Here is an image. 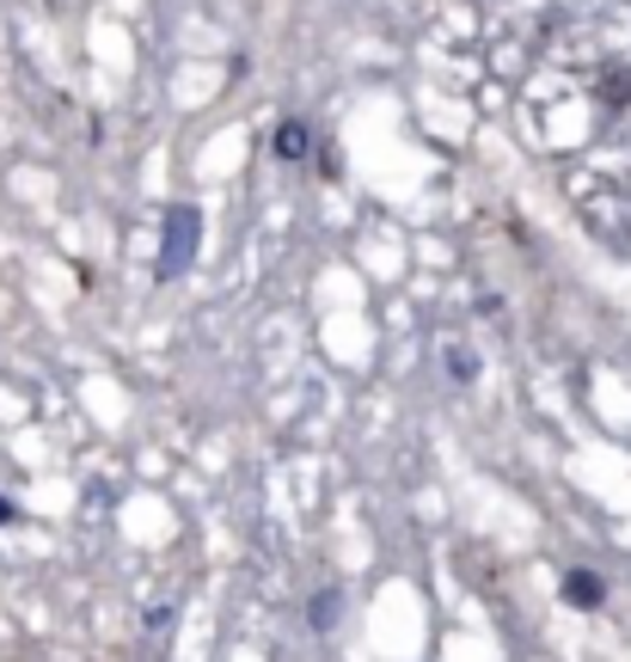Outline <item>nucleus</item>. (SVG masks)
Instances as JSON below:
<instances>
[{"label":"nucleus","instance_id":"obj_1","mask_svg":"<svg viewBox=\"0 0 631 662\" xmlns=\"http://www.w3.org/2000/svg\"><path fill=\"white\" fill-rule=\"evenodd\" d=\"M197 252H203V209H197V203H172V209H166V234H159L154 277L159 282L185 277V270L197 265Z\"/></svg>","mask_w":631,"mask_h":662},{"label":"nucleus","instance_id":"obj_2","mask_svg":"<svg viewBox=\"0 0 631 662\" xmlns=\"http://www.w3.org/2000/svg\"><path fill=\"white\" fill-rule=\"evenodd\" d=\"M307 147H313V123L307 117H282L277 130H270V154H277L282 166H301Z\"/></svg>","mask_w":631,"mask_h":662},{"label":"nucleus","instance_id":"obj_3","mask_svg":"<svg viewBox=\"0 0 631 662\" xmlns=\"http://www.w3.org/2000/svg\"><path fill=\"white\" fill-rule=\"evenodd\" d=\"M558 601H565V608L594 613V608L607 601V583L594 577V570H565V583H558Z\"/></svg>","mask_w":631,"mask_h":662},{"label":"nucleus","instance_id":"obj_4","mask_svg":"<svg viewBox=\"0 0 631 662\" xmlns=\"http://www.w3.org/2000/svg\"><path fill=\"white\" fill-rule=\"evenodd\" d=\"M338 613H343L338 589H319V596L307 601V625H313V632H331V625H338Z\"/></svg>","mask_w":631,"mask_h":662},{"label":"nucleus","instance_id":"obj_5","mask_svg":"<svg viewBox=\"0 0 631 662\" xmlns=\"http://www.w3.org/2000/svg\"><path fill=\"white\" fill-rule=\"evenodd\" d=\"M625 99H631V74H619V68H613V74L601 80V105H625Z\"/></svg>","mask_w":631,"mask_h":662},{"label":"nucleus","instance_id":"obj_6","mask_svg":"<svg viewBox=\"0 0 631 662\" xmlns=\"http://www.w3.org/2000/svg\"><path fill=\"white\" fill-rule=\"evenodd\" d=\"M447 374H454V381H473V356H466V350H447Z\"/></svg>","mask_w":631,"mask_h":662},{"label":"nucleus","instance_id":"obj_7","mask_svg":"<svg viewBox=\"0 0 631 662\" xmlns=\"http://www.w3.org/2000/svg\"><path fill=\"white\" fill-rule=\"evenodd\" d=\"M7 521H19V509H13V497H0V528H7Z\"/></svg>","mask_w":631,"mask_h":662}]
</instances>
